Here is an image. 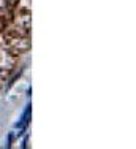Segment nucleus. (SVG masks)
<instances>
[{
	"label": "nucleus",
	"instance_id": "f257e3e1",
	"mask_svg": "<svg viewBox=\"0 0 136 149\" xmlns=\"http://www.w3.org/2000/svg\"><path fill=\"white\" fill-rule=\"evenodd\" d=\"M30 111H32V106H30V103H28L27 108H26V111H24V114H22V118H21V120L14 125V129L26 130V127L28 125V122H30Z\"/></svg>",
	"mask_w": 136,
	"mask_h": 149
}]
</instances>
